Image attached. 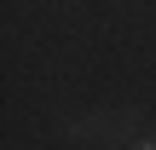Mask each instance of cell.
<instances>
[{"label": "cell", "mask_w": 156, "mask_h": 150, "mask_svg": "<svg viewBox=\"0 0 156 150\" xmlns=\"http://www.w3.org/2000/svg\"><path fill=\"white\" fill-rule=\"evenodd\" d=\"M139 150H156V145H139Z\"/></svg>", "instance_id": "cell-1"}]
</instances>
